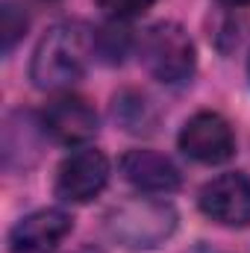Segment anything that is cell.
<instances>
[{"label": "cell", "instance_id": "1", "mask_svg": "<svg viewBox=\"0 0 250 253\" xmlns=\"http://www.w3.org/2000/svg\"><path fill=\"white\" fill-rule=\"evenodd\" d=\"M94 56V36L80 21H62L50 27L33 50L30 80L42 91H62L83 80L88 59Z\"/></svg>", "mask_w": 250, "mask_h": 253}, {"label": "cell", "instance_id": "2", "mask_svg": "<svg viewBox=\"0 0 250 253\" xmlns=\"http://www.w3.org/2000/svg\"><path fill=\"white\" fill-rule=\"evenodd\" d=\"M177 230V209L168 200L135 197L106 215V233L126 251H153Z\"/></svg>", "mask_w": 250, "mask_h": 253}, {"label": "cell", "instance_id": "3", "mask_svg": "<svg viewBox=\"0 0 250 253\" xmlns=\"http://www.w3.org/2000/svg\"><path fill=\"white\" fill-rule=\"evenodd\" d=\"M138 59L153 80H159L165 85H177V83H186L194 74L197 50H194L191 36L180 24L159 21L141 33Z\"/></svg>", "mask_w": 250, "mask_h": 253}, {"label": "cell", "instance_id": "4", "mask_svg": "<svg viewBox=\"0 0 250 253\" xmlns=\"http://www.w3.org/2000/svg\"><path fill=\"white\" fill-rule=\"evenodd\" d=\"M177 144L191 162H200V165H221V162L233 159V153H236L233 126L218 112L191 115L177 135Z\"/></svg>", "mask_w": 250, "mask_h": 253}, {"label": "cell", "instance_id": "5", "mask_svg": "<svg viewBox=\"0 0 250 253\" xmlns=\"http://www.w3.org/2000/svg\"><path fill=\"white\" fill-rule=\"evenodd\" d=\"M109 183V159L97 147L68 153L56 171V197L65 203H88Z\"/></svg>", "mask_w": 250, "mask_h": 253}, {"label": "cell", "instance_id": "6", "mask_svg": "<svg viewBox=\"0 0 250 253\" xmlns=\"http://www.w3.org/2000/svg\"><path fill=\"white\" fill-rule=\"evenodd\" d=\"M200 212L221 227H248L250 224V180L242 171L218 174L197 194Z\"/></svg>", "mask_w": 250, "mask_h": 253}, {"label": "cell", "instance_id": "7", "mask_svg": "<svg viewBox=\"0 0 250 253\" xmlns=\"http://www.w3.org/2000/svg\"><path fill=\"white\" fill-rule=\"evenodd\" d=\"M74 230V218L65 209H36L24 215L6 236L9 253H56Z\"/></svg>", "mask_w": 250, "mask_h": 253}, {"label": "cell", "instance_id": "8", "mask_svg": "<svg viewBox=\"0 0 250 253\" xmlns=\"http://www.w3.org/2000/svg\"><path fill=\"white\" fill-rule=\"evenodd\" d=\"M42 129L59 144H83L97 132V112L85 97L59 94L44 106Z\"/></svg>", "mask_w": 250, "mask_h": 253}, {"label": "cell", "instance_id": "9", "mask_svg": "<svg viewBox=\"0 0 250 253\" xmlns=\"http://www.w3.org/2000/svg\"><path fill=\"white\" fill-rule=\"evenodd\" d=\"M121 174H124V180L132 189L147 191V194H171L183 183L180 168L165 153L141 150V147L126 150L121 156Z\"/></svg>", "mask_w": 250, "mask_h": 253}, {"label": "cell", "instance_id": "10", "mask_svg": "<svg viewBox=\"0 0 250 253\" xmlns=\"http://www.w3.org/2000/svg\"><path fill=\"white\" fill-rule=\"evenodd\" d=\"M115 121L124 126L126 132H153L156 129V112L150 100L138 91H121L115 97Z\"/></svg>", "mask_w": 250, "mask_h": 253}, {"label": "cell", "instance_id": "11", "mask_svg": "<svg viewBox=\"0 0 250 253\" xmlns=\"http://www.w3.org/2000/svg\"><path fill=\"white\" fill-rule=\"evenodd\" d=\"M129 47V33L124 27L112 24V27H103L94 33V53L103 59V62H121Z\"/></svg>", "mask_w": 250, "mask_h": 253}, {"label": "cell", "instance_id": "12", "mask_svg": "<svg viewBox=\"0 0 250 253\" xmlns=\"http://www.w3.org/2000/svg\"><path fill=\"white\" fill-rule=\"evenodd\" d=\"M27 30V15L24 9H18L15 3H3L0 9V39H3V53H12V47L18 44V39Z\"/></svg>", "mask_w": 250, "mask_h": 253}, {"label": "cell", "instance_id": "13", "mask_svg": "<svg viewBox=\"0 0 250 253\" xmlns=\"http://www.w3.org/2000/svg\"><path fill=\"white\" fill-rule=\"evenodd\" d=\"M156 0H94V6L115 24L121 21H132V18H141Z\"/></svg>", "mask_w": 250, "mask_h": 253}, {"label": "cell", "instance_id": "14", "mask_svg": "<svg viewBox=\"0 0 250 253\" xmlns=\"http://www.w3.org/2000/svg\"><path fill=\"white\" fill-rule=\"evenodd\" d=\"M221 3H227V6H233V9H242V6H250V0H221Z\"/></svg>", "mask_w": 250, "mask_h": 253}, {"label": "cell", "instance_id": "15", "mask_svg": "<svg viewBox=\"0 0 250 253\" xmlns=\"http://www.w3.org/2000/svg\"><path fill=\"white\" fill-rule=\"evenodd\" d=\"M248 74H250V56H248Z\"/></svg>", "mask_w": 250, "mask_h": 253}]
</instances>
